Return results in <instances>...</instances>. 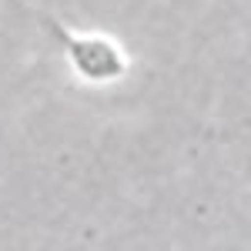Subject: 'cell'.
<instances>
[{"instance_id":"obj_1","label":"cell","mask_w":251,"mask_h":251,"mask_svg":"<svg viewBox=\"0 0 251 251\" xmlns=\"http://www.w3.org/2000/svg\"><path fill=\"white\" fill-rule=\"evenodd\" d=\"M47 27L57 34L64 54L71 57V67L77 71L80 77H87V80H114V77L124 74L127 60H124L121 50H117L114 40L71 34V30H64V27H60L57 20H47Z\"/></svg>"}]
</instances>
